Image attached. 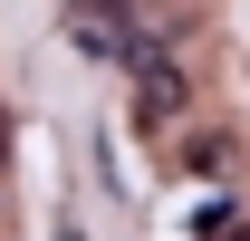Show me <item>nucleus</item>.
Returning a JSON list of instances; mask_svg holds the SVG:
<instances>
[{"label":"nucleus","instance_id":"f257e3e1","mask_svg":"<svg viewBox=\"0 0 250 241\" xmlns=\"http://www.w3.org/2000/svg\"><path fill=\"white\" fill-rule=\"evenodd\" d=\"M183 164H192V174H221V164H231V145H221V135H192Z\"/></svg>","mask_w":250,"mask_h":241},{"label":"nucleus","instance_id":"f03ea898","mask_svg":"<svg viewBox=\"0 0 250 241\" xmlns=\"http://www.w3.org/2000/svg\"><path fill=\"white\" fill-rule=\"evenodd\" d=\"M202 241H250V222H241V212H212V222H202Z\"/></svg>","mask_w":250,"mask_h":241}]
</instances>
